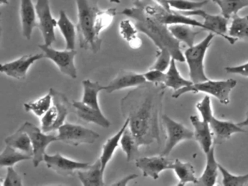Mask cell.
I'll return each instance as SVG.
<instances>
[{
  "label": "cell",
  "instance_id": "1",
  "mask_svg": "<svg viewBox=\"0 0 248 186\" xmlns=\"http://www.w3.org/2000/svg\"><path fill=\"white\" fill-rule=\"evenodd\" d=\"M164 84L146 81L122 98V114L129 119V128L139 146L160 144L159 116L165 94Z\"/></svg>",
  "mask_w": 248,
  "mask_h": 186
},
{
  "label": "cell",
  "instance_id": "2",
  "mask_svg": "<svg viewBox=\"0 0 248 186\" xmlns=\"http://www.w3.org/2000/svg\"><path fill=\"white\" fill-rule=\"evenodd\" d=\"M120 14L134 20L139 31L145 33L160 49H167L176 61L184 62L185 57L181 52L180 42L174 37L169 27L148 14L140 5L124 9Z\"/></svg>",
  "mask_w": 248,
  "mask_h": 186
},
{
  "label": "cell",
  "instance_id": "3",
  "mask_svg": "<svg viewBox=\"0 0 248 186\" xmlns=\"http://www.w3.org/2000/svg\"><path fill=\"white\" fill-rule=\"evenodd\" d=\"M99 0H76L78 21L77 24L79 46L97 53L101 49L102 39L96 31L97 20L101 9Z\"/></svg>",
  "mask_w": 248,
  "mask_h": 186
},
{
  "label": "cell",
  "instance_id": "4",
  "mask_svg": "<svg viewBox=\"0 0 248 186\" xmlns=\"http://www.w3.org/2000/svg\"><path fill=\"white\" fill-rule=\"evenodd\" d=\"M53 96V105L41 117V129L44 132L58 130L65 123L69 113H74L73 105L71 104L63 93L54 89L49 90Z\"/></svg>",
  "mask_w": 248,
  "mask_h": 186
},
{
  "label": "cell",
  "instance_id": "5",
  "mask_svg": "<svg viewBox=\"0 0 248 186\" xmlns=\"http://www.w3.org/2000/svg\"><path fill=\"white\" fill-rule=\"evenodd\" d=\"M236 80L229 78L226 80H207L202 82L192 84L188 87H183L174 91L172 97L177 99L182 94L187 93H204L214 96L221 104L226 105L230 103V95L232 90L236 87Z\"/></svg>",
  "mask_w": 248,
  "mask_h": 186
},
{
  "label": "cell",
  "instance_id": "6",
  "mask_svg": "<svg viewBox=\"0 0 248 186\" xmlns=\"http://www.w3.org/2000/svg\"><path fill=\"white\" fill-rule=\"evenodd\" d=\"M215 35L213 32H210L202 41L189 46L184 52V57L189 70L190 78L194 84L209 79L204 72V61Z\"/></svg>",
  "mask_w": 248,
  "mask_h": 186
},
{
  "label": "cell",
  "instance_id": "7",
  "mask_svg": "<svg viewBox=\"0 0 248 186\" xmlns=\"http://www.w3.org/2000/svg\"><path fill=\"white\" fill-rule=\"evenodd\" d=\"M99 138V134L95 131L75 124L64 123L58 129V141L73 146L93 144Z\"/></svg>",
  "mask_w": 248,
  "mask_h": 186
},
{
  "label": "cell",
  "instance_id": "8",
  "mask_svg": "<svg viewBox=\"0 0 248 186\" xmlns=\"http://www.w3.org/2000/svg\"><path fill=\"white\" fill-rule=\"evenodd\" d=\"M20 128L27 132L31 139L34 151L33 164L34 167H37L42 161H44V155L47 146L52 142L58 141L57 136L47 135L46 132L42 130L41 128H39L31 122H26Z\"/></svg>",
  "mask_w": 248,
  "mask_h": 186
},
{
  "label": "cell",
  "instance_id": "9",
  "mask_svg": "<svg viewBox=\"0 0 248 186\" xmlns=\"http://www.w3.org/2000/svg\"><path fill=\"white\" fill-rule=\"evenodd\" d=\"M39 47L44 53L45 58L53 61L62 74L72 78H77L78 71L75 64L77 51L75 49L58 50L45 44L39 45Z\"/></svg>",
  "mask_w": 248,
  "mask_h": 186
},
{
  "label": "cell",
  "instance_id": "10",
  "mask_svg": "<svg viewBox=\"0 0 248 186\" xmlns=\"http://www.w3.org/2000/svg\"><path fill=\"white\" fill-rule=\"evenodd\" d=\"M162 120L166 129L167 140L161 155L168 156L179 142L194 138V132L186 127L183 124L173 120L167 115H162Z\"/></svg>",
  "mask_w": 248,
  "mask_h": 186
},
{
  "label": "cell",
  "instance_id": "11",
  "mask_svg": "<svg viewBox=\"0 0 248 186\" xmlns=\"http://www.w3.org/2000/svg\"><path fill=\"white\" fill-rule=\"evenodd\" d=\"M35 6L38 28L43 35L44 44L51 46L56 41L55 29L58 26V20L52 15L50 0H37Z\"/></svg>",
  "mask_w": 248,
  "mask_h": 186
},
{
  "label": "cell",
  "instance_id": "12",
  "mask_svg": "<svg viewBox=\"0 0 248 186\" xmlns=\"http://www.w3.org/2000/svg\"><path fill=\"white\" fill-rule=\"evenodd\" d=\"M187 16H200L204 19L203 24L207 27L208 31L213 32L216 35L221 36L228 41L229 43L233 45L238 40L236 38L232 37L226 34L228 32V23L229 19L220 15H211L204 10L198 9L192 11L180 12Z\"/></svg>",
  "mask_w": 248,
  "mask_h": 186
},
{
  "label": "cell",
  "instance_id": "13",
  "mask_svg": "<svg viewBox=\"0 0 248 186\" xmlns=\"http://www.w3.org/2000/svg\"><path fill=\"white\" fill-rule=\"evenodd\" d=\"M44 161L47 168L65 177L74 176L76 171L87 170L91 165L89 163L79 162L70 159L59 153L54 155L45 154Z\"/></svg>",
  "mask_w": 248,
  "mask_h": 186
},
{
  "label": "cell",
  "instance_id": "14",
  "mask_svg": "<svg viewBox=\"0 0 248 186\" xmlns=\"http://www.w3.org/2000/svg\"><path fill=\"white\" fill-rule=\"evenodd\" d=\"M44 58L43 52L35 55H23L11 62L2 64L0 71L11 78L24 80L27 78V72L31 65Z\"/></svg>",
  "mask_w": 248,
  "mask_h": 186
},
{
  "label": "cell",
  "instance_id": "15",
  "mask_svg": "<svg viewBox=\"0 0 248 186\" xmlns=\"http://www.w3.org/2000/svg\"><path fill=\"white\" fill-rule=\"evenodd\" d=\"M135 161L136 167L141 170L143 177H152L154 180L159 178L162 171L172 170L174 161L161 154L155 156L138 157Z\"/></svg>",
  "mask_w": 248,
  "mask_h": 186
},
{
  "label": "cell",
  "instance_id": "16",
  "mask_svg": "<svg viewBox=\"0 0 248 186\" xmlns=\"http://www.w3.org/2000/svg\"><path fill=\"white\" fill-rule=\"evenodd\" d=\"M210 129L213 135V143L215 145L222 144L229 140L233 134L246 132L244 127L239 126L238 124L229 121L220 120L214 116L209 121Z\"/></svg>",
  "mask_w": 248,
  "mask_h": 186
},
{
  "label": "cell",
  "instance_id": "17",
  "mask_svg": "<svg viewBox=\"0 0 248 186\" xmlns=\"http://www.w3.org/2000/svg\"><path fill=\"white\" fill-rule=\"evenodd\" d=\"M146 82V80L143 74L127 70H121L117 77L109 84L105 86L104 91L107 93H112L129 87H136Z\"/></svg>",
  "mask_w": 248,
  "mask_h": 186
},
{
  "label": "cell",
  "instance_id": "18",
  "mask_svg": "<svg viewBox=\"0 0 248 186\" xmlns=\"http://www.w3.org/2000/svg\"><path fill=\"white\" fill-rule=\"evenodd\" d=\"M74 113L82 120L88 123H93L104 128L111 126V122L104 116L101 109L93 108L82 101H73Z\"/></svg>",
  "mask_w": 248,
  "mask_h": 186
},
{
  "label": "cell",
  "instance_id": "19",
  "mask_svg": "<svg viewBox=\"0 0 248 186\" xmlns=\"http://www.w3.org/2000/svg\"><path fill=\"white\" fill-rule=\"evenodd\" d=\"M20 16L23 36L30 40L34 28L38 27L37 10L32 0H21Z\"/></svg>",
  "mask_w": 248,
  "mask_h": 186
},
{
  "label": "cell",
  "instance_id": "20",
  "mask_svg": "<svg viewBox=\"0 0 248 186\" xmlns=\"http://www.w3.org/2000/svg\"><path fill=\"white\" fill-rule=\"evenodd\" d=\"M191 124L194 126V138L199 142L204 154H207L213 146V135L208 122L200 119L199 116H191Z\"/></svg>",
  "mask_w": 248,
  "mask_h": 186
},
{
  "label": "cell",
  "instance_id": "21",
  "mask_svg": "<svg viewBox=\"0 0 248 186\" xmlns=\"http://www.w3.org/2000/svg\"><path fill=\"white\" fill-rule=\"evenodd\" d=\"M206 154V166L201 177H199L197 184L198 186H213L217 183L218 176V163L215 157V147Z\"/></svg>",
  "mask_w": 248,
  "mask_h": 186
},
{
  "label": "cell",
  "instance_id": "22",
  "mask_svg": "<svg viewBox=\"0 0 248 186\" xmlns=\"http://www.w3.org/2000/svg\"><path fill=\"white\" fill-rule=\"evenodd\" d=\"M78 177L84 186H104V171L99 158L87 170L78 171Z\"/></svg>",
  "mask_w": 248,
  "mask_h": 186
},
{
  "label": "cell",
  "instance_id": "23",
  "mask_svg": "<svg viewBox=\"0 0 248 186\" xmlns=\"http://www.w3.org/2000/svg\"><path fill=\"white\" fill-rule=\"evenodd\" d=\"M128 125L129 119H125V122L123 124L121 129H120L115 135L108 138L107 141L104 142V145H103L102 152H101V155L99 158L100 161H101V166H102L103 171H105L107 164L111 161L114 153H115L116 149L118 148L122 136H123L124 130H125L126 128L128 126Z\"/></svg>",
  "mask_w": 248,
  "mask_h": 186
},
{
  "label": "cell",
  "instance_id": "24",
  "mask_svg": "<svg viewBox=\"0 0 248 186\" xmlns=\"http://www.w3.org/2000/svg\"><path fill=\"white\" fill-rule=\"evenodd\" d=\"M58 27L66 42V49H75L76 46L77 26L68 17L66 12L62 10L58 19Z\"/></svg>",
  "mask_w": 248,
  "mask_h": 186
},
{
  "label": "cell",
  "instance_id": "25",
  "mask_svg": "<svg viewBox=\"0 0 248 186\" xmlns=\"http://www.w3.org/2000/svg\"><path fill=\"white\" fill-rule=\"evenodd\" d=\"M5 142L6 145L33 157L34 151L31 139L27 132L22 130L21 128H19L15 133L7 137L5 139Z\"/></svg>",
  "mask_w": 248,
  "mask_h": 186
},
{
  "label": "cell",
  "instance_id": "26",
  "mask_svg": "<svg viewBox=\"0 0 248 186\" xmlns=\"http://www.w3.org/2000/svg\"><path fill=\"white\" fill-rule=\"evenodd\" d=\"M83 95L81 101L93 108L100 110L98 94L100 92L105 90V86L101 85L98 81H93L90 79L82 81Z\"/></svg>",
  "mask_w": 248,
  "mask_h": 186
},
{
  "label": "cell",
  "instance_id": "27",
  "mask_svg": "<svg viewBox=\"0 0 248 186\" xmlns=\"http://www.w3.org/2000/svg\"><path fill=\"white\" fill-rule=\"evenodd\" d=\"M177 177L179 180L178 186H184L188 183L197 184L198 178L195 175L194 166L188 162H183L181 160L175 159L172 166Z\"/></svg>",
  "mask_w": 248,
  "mask_h": 186
},
{
  "label": "cell",
  "instance_id": "28",
  "mask_svg": "<svg viewBox=\"0 0 248 186\" xmlns=\"http://www.w3.org/2000/svg\"><path fill=\"white\" fill-rule=\"evenodd\" d=\"M170 31L175 39L179 42H183L189 46L194 45L196 36L204 30H194L193 26L186 24H175L168 26Z\"/></svg>",
  "mask_w": 248,
  "mask_h": 186
},
{
  "label": "cell",
  "instance_id": "29",
  "mask_svg": "<svg viewBox=\"0 0 248 186\" xmlns=\"http://www.w3.org/2000/svg\"><path fill=\"white\" fill-rule=\"evenodd\" d=\"M192 84L194 83L191 80L189 81L181 77L177 68L176 61L172 58L170 65L166 72V78L164 82L165 87H170L174 91H176L183 87H188Z\"/></svg>",
  "mask_w": 248,
  "mask_h": 186
},
{
  "label": "cell",
  "instance_id": "30",
  "mask_svg": "<svg viewBox=\"0 0 248 186\" xmlns=\"http://www.w3.org/2000/svg\"><path fill=\"white\" fill-rule=\"evenodd\" d=\"M138 30L134 22L129 19H124L120 23V33L122 37L133 49H138L141 46V39L138 36Z\"/></svg>",
  "mask_w": 248,
  "mask_h": 186
},
{
  "label": "cell",
  "instance_id": "31",
  "mask_svg": "<svg viewBox=\"0 0 248 186\" xmlns=\"http://www.w3.org/2000/svg\"><path fill=\"white\" fill-rule=\"evenodd\" d=\"M120 145L122 149L126 155V159L127 162L136 160L139 155V146L135 137L130 131V128L127 126L120 140Z\"/></svg>",
  "mask_w": 248,
  "mask_h": 186
},
{
  "label": "cell",
  "instance_id": "32",
  "mask_svg": "<svg viewBox=\"0 0 248 186\" xmlns=\"http://www.w3.org/2000/svg\"><path fill=\"white\" fill-rule=\"evenodd\" d=\"M33 157L7 145L0 154V167H14L16 163L32 159Z\"/></svg>",
  "mask_w": 248,
  "mask_h": 186
},
{
  "label": "cell",
  "instance_id": "33",
  "mask_svg": "<svg viewBox=\"0 0 248 186\" xmlns=\"http://www.w3.org/2000/svg\"><path fill=\"white\" fill-rule=\"evenodd\" d=\"M53 105V96L49 92L46 95L37 100L24 103V108L27 112H32L34 115L41 118Z\"/></svg>",
  "mask_w": 248,
  "mask_h": 186
},
{
  "label": "cell",
  "instance_id": "34",
  "mask_svg": "<svg viewBox=\"0 0 248 186\" xmlns=\"http://www.w3.org/2000/svg\"><path fill=\"white\" fill-rule=\"evenodd\" d=\"M229 35L237 39L248 41V16L240 17L234 15L232 17Z\"/></svg>",
  "mask_w": 248,
  "mask_h": 186
},
{
  "label": "cell",
  "instance_id": "35",
  "mask_svg": "<svg viewBox=\"0 0 248 186\" xmlns=\"http://www.w3.org/2000/svg\"><path fill=\"white\" fill-rule=\"evenodd\" d=\"M221 10L222 16L229 19L237 14L238 12L248 7V0H212Z\"/></svg>",
  "mask_w": 248,
  "mask_h": 186
},
{
  "label": "cell",
  "instance_id": "36",
  "mask_svg": "<svg viewBox=\"0 0 248 186\" xmlns=\"http://www.w3.org/2000/svg\"><path fill=\"white\" fill-rule=\"evenodd\" d=\"M219 171L221 173L222 183L225 186H244L248 183V173L244 175H234L229 172L223 166L218 164Z\"/></svg>",
  "mask_w": 248,
  "mask_h": 186
},
{
  "label": "cell",
  "instance_id": "37",
  "mask_svg": "<svg viewBox=\"0 0 248 186\" xmlns=\"http://www.w3.org/2000/svg\"><path fill=\"white\" fill-rule=\"evenodd\" d=\"M207 3H208V0H202V1L168 0V4L171 8H174L181 12L192 11V10L201 9Z\"/></svg>",
  "mask_w": 248,
  "mask_h": 186
},
{
  "label": "cell",
  "instance_id": "38",
  "mask_svg": "<svg viewBox=\"0 0 248 186\" xmlns=\"http://www.w3.org/2000/svg\"><path fill=\"white\" fill-rule=\"evenodd\" d=\"M172 55L167 49H160L158 52L156 61L151 66V69L159 70L165 72L170 65Z\"/></svg>",
  "mask_w": 248,
  "mask_h": 186
},
{
  "label": "cell",
  "instance_id": "39",
  "mask_svg": "<svg viewBox=\"0 0 248 186\" xmlns=\"http://www.w3.org/2000/svg\"><path fill=\"white\" fill-rule=\"evenodd\" d=\"M197 110L200 112L202 116V119L204 122H209L213 116V108H212L211 100L208 95H205L203 97L201 101L197 103Z\"/></svg>",
  "mask_w": 248,
  "mask_h": 186
},
{
  "label": "cell",
  "instance_id": "40",
  "mask_svg": "<svg viewBox=\"0 0 248 186\" xmlns=\"http://www.w3.org/2000/svg\"><path fill=\"white\" fill-rule=\"evenodd\" d=\"M2 186H23V178L14 167H8L7 169V174L5 180L1 183Z\"/></svg>",
  "mask_w": 248,
  "mask_h": 186
},
{
  "label": "cell",
  "instance_id": "41",
  "mask_svg": "<svg viewBox=\"0 0 248 186\" xmlns=\"http://www.w3.org/2000/svg\"><path fill=\"white\" fill-rule=\"evenodd\" d=\"M147 82L152 84H164L166 78V73L156 69H151L143 74Z\"/></svg>",
  "mask_w": 248,
  "mask_h": 186
},
{
  "label": "cell",
  "instance_id": "42",
  "mask_svg": "<svg viewBox=\"0 0 248 186\" xmlns=\"http://www.w3.org/2000/svg\"><path fill=\"white\" fill-rule=\"evenodd\" d=\"M225 71L229 74H239L243 77H248V62L236 66H228Z\"/></svg>",
  "mask_w": 248,
  "mask_h": 186
},
{
  "label": "cell",
  "instance_id": "43",
  "mask_svg": "<svg viewBox=\"0 0 248 186\" xmlns=\"http://www.w3.org/2000/svg\"><path fill=\"white\" fill-rule=\"evenodd\" d=\"M139 177V175L136 174H130L129 175L124 176L123 178H122L121 180H118L117 182H115V183H112L111 184V186H126L128 184L129 182L131 181V180H134V179L137 178Z\"/></svg>",
  "mask_w": 248,
  "mask_h": 186
},
{
  "label": "cell",
  "instance_id": "44",
  "mask_svg": "<svg viewBox=\"0 0 248 186\" xmlns=\"http://www.w3.org/2000/svg\"><path fill=\"white\" fill-rule=\"evenodd\" d=\"M238 125L239 126H242V127H245V126H248V113L247 114L246 118H245V120L242 121V122H239L238 123Z\"/></svg>",
  "mask_w": 248,
  "mask_h": 186
},
{
  "label": "cell",
  "instance_id": "45",
  "mask_svg": "<svg viewBox=\"0 0 248 186\" xmlns=\"http://www.w3.org/2000/svg\"><path fill=\"white\" fill-rule=\"evenodd\" d=\"M108 1L111 3H115V4H120L121 2L120 0H108Z\"/></svg>",
  "mask_w": 248,
  "mask_h": 186
},
{
  "label": "cell",
  "instance_id": "46",
  "mask_svg": "<svg viewBox=\"0 0 248 186\" xmlns=\"http://www.w3.org/2000/svg\"><path fill=\"white\" fill-rule=\"evenodd\" d=\"M142 0H131L132 2H133V5L135 4H139V2H140Z\"/></svg>",
  "mask_w": 248,
  "mask_h": 186
},
{
  "label": "cell",
  "instance_id": "47",
  "mask_svg": "<svg viewBox=\"0 0 248 186\" xmlns=\"http://www.w3.org/2000/svg\"><path fill=\"white\" fill-rule=\"evenodd\" d=\"M8 4V0H1V4Z\"/></svg>",
  "mask_w": 248,
  "mask_h": 186
}]
</instances>
